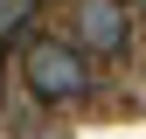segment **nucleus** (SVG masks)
Wrapping results in <instances>:
<instances>
[{
  "label": "nucleus",
  "instance_id": "f03ea898",
  "mask_svg": "<svg viewBox=\"0 0 146 139\" xmlns=\"http://www.w3.org/2000/svg\"><path fill=\"white\" fill-rule=\"evenodd\" d=\"M77 49L84 56H125V49H132V14H125V0H77Z\"/></svg>",
  "mask_w": 146,
  "mask_h": 139
},
{
  "label": "nucleus",
  "instance_id": "7ed1b4c3",
  "mask_svg": "<svg viewBox=\"0 0 146 139\" xmlns=\"http://www.w3.org/2000/svg\"><path fill=\"white\" fill-rule=\"evenodd\" d=\"M139 14H146V0H139Z\"/></svg>",
  "mask_w": 146,
  "mask_h": 139
},
{
  "label": "nucleus",
  "instance_id": "f257e3e1",
  "mask_svg": "<svg viewBox=\"0 0 146 139\" xmlns=\"http://www.w3.org/2000/svg\"><path fill=\"white\" fill-rule=\"evenodd\" d=\"M21 77L42 104H77L90 91V70H84V49L77 42H56V35H35L21 49Z\"/></svg>",
  "mask_w": 146,
  "mask_h": 139
}]
</instances>
